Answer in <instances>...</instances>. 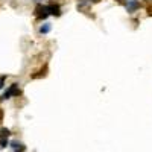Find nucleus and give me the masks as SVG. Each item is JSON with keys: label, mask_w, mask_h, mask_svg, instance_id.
<instances>
[{"label": "nucleus", "mask_w": 152, "mask_h": 152, "mask_svg": "<svg viewBox=\"0 0 152 152\" xmlns=\"http://www.w3.org/2000/svg\"><path fill=\"white\" fill-rule=\"evenodd\" d=\"M47 11H49V14H52V15H56V17L61 15V9H59V6H58L56 3L47 5Z\"/></svg>", "instance_id": "4"}, {"label": "nucleus", "mask_w": 152, "mask_h": 152, "mask_svg": "<svg viewBox=\"0 0 152 152\" xmlns=\"http://www.w3.org/2000/svg\"><path fill=\"white\" fill-rule=\"evenodd\" d=\"M23 151H24V148L21 145H20V148H15V152H23Z\"/></svg>", "instance_id": "8"}, {"label": "nucleus", "mask_w": 152, "mask_h": 152, "mask_svg": "<svg viewBox=\"0 0 152 152\" xmlns=\"http://www.w3.org/2000/svg\"><path fill=\"white\" fill-rule=\"evenodd\" d=\"M49 31H50V24H44V26H41V29H40L41 34H47Z\"/></svg>", "instance_id": "6"}, {"label": "nucleus", "mask_w": 152, "mask_h": 152, "mask_svg": "<svg viewBox=\"0 0 152 152\" xmlns=\"http://www.w3.org/2000/svg\"><path fill=\"white\" fill-rule=\"evenodd\" d=\"M2 120H3V110L0 108V123H2Z\"/></svg>", "instance_id": "9"}, {"label": "nucleus", "mask_w": 152, "mask_h": 152, "mask_svg": "<svg viewBox=\"0 0 152 152\" xmlns=\"http://www.w3.org/2000/svg\"><path fill=\"white\" fill-rule=\"evenodd\" d=\"M138 6H140L138 0H128V2H126V9H128V12H134Z\"/></svg>", "instance_id": "5"}, {"label": "nucleus", "mask_w": 152, "mask_h": 152, "mask_svg": "<svg viewBox=\"0 0 152 152\" xmlns=\"http://www.w3.org/2000/svg\"><path fill=\"white\" fill-rule=\"evenodd\" d=\"M37 2H40V0H37Z\"/></svg>", "instance_id": "13"}, {"label": "nucleus", "mask_w": 152, "mask_h": 152, "mask_svg": "<svg viewBox=\"0 0 152 152\" xmlns=\"http://www.w3.org/2000/svg\"><path fill=\"white\" fill-rule=\"evenodd\" d=\"M90 2H93V3H99L100 0H90Z\"/></svg>", "instance_id": "11"}, {"label": "nucleus", "mask_w": 152, "mask_h": 152, "mask_svg": "<svg viewBox=\"0 0 152 152\" xmlns=\"http://www.w3.org/2000/svg\"><path fill=\"white\" fill-rule=\"evenodd\" d=\"M148 14H149V15H152V8H148Z\"/></svg>", "instance_id": "10"}, {"label": "nucleus", "mask_w": 152, "mask_h": 152, "mask_svg": "<svg viewBox=\"0 0 152 152\" xmlns=\"http://www.w3.org/2000/svg\"><path fill=\"white\" fill-rule=\"evenodd\" d=\"M117 2H119L120 5H123V3H125V0H117Z\"/></svg>", "instance_id": "12"}, {"label": "nucleus", "mask_w": 152, "mask_h": 152, "mask_svg": "<svg viewBox=\"0 0 152 152\" xmlns=\"http://www.w3.org/2000/svg\"><path fill=\"white\" fill-rule=\"evenodd\" d=\"M3 84H5V76H0V88L3 87Z\"/></svg>", "instance_id": "7"}, {"label": "nucleus", "mask_w": 152, "mask_h": 152, "mask_svg": "<svg viewBox=\"0 0 152 152\" xmlns=\"http://www.w3.org/2000/svg\"><path fill=\"white\" fill-rule=\"evenodd\" d=\"M35 15L38 18H46L49 15V11H47V6H43V5H38L35 8Z\"/></svg>", "instance_id": "3"}, {"label": "nucleus", "mask_w": 152, "mask_h": 152, "mask_svg": "<svg viewBox=\"0 0 152 152\" xmlns=\"http://www.w3.org/2000/svg\"><path fill=\"white\" fill-rule=\"evenodd\" d=\"M21 91H20V88H18V85L17 84H12L11 87H9V90L3 94V97L2 99H9L11 96H18Z\"/></svg>", "instance_id": "1"}, {"label": "nucleus", "mask_w": 152, "mask_h": 152, "mask_svg": "<svg viewBox=\"0 0 152 152\" xmlns=\"http://www.w3.org/2000/svg\"><path fill=\"white\" fill-rule=\"evenodd\" d=\"M9 129L6 128H2L0 129V146L2 148H6L8 146V137H9Z\"/></svg>", "instance_id": "2"}]
</instances>
